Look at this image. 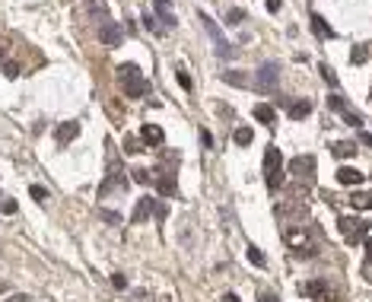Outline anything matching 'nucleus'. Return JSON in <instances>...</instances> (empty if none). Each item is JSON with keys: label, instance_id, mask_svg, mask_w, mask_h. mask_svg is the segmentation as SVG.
<instances>
[{"label": "nucleus", "instance_id": "f257e3e1", "mask_svg": "<svg viewBox=\"0 0 372 302\" xmlns=\"http://www.w3.org/2000/svg\"><path fill=\"white\" fill-rule=\"evenodd\" d=\"M280 162H283V156H280L277 147H267V150H264V175H267V188H270V191H277V188L283 185Z\"/></svg>", "mask_w": 372, "mask_h": 302}, {"label": "nucleus", "instance_id": "f03ea898", "mask_svg": "<svg viewBox=\"0 0 372 302\" xmlns=\"http://www.w3.org/2000/svg\"><path fill=\"white\" fill-rule=\"evenodd\" d=\"M197 16H200V26L207 29V35H210V42H213V51H217V57H232V54H235V48L223 39L220 26H217V22H213L207 13H197Z\"/></svg>", "mask_w": 372, "mask_h": 302}, {"label": "nucleus", "instance_id": "7ed1b4c3", "mask_svg": "<svg viewBox=\"0 0 372 302\" xmlns=\"http://www.w3.org/2000/svg\"><path fill=\"white\" fill-rule=\"evenodd\" d=\"M277 80H280V64L267 60V64H261V67H258V74H255V80H251V86H255L258 92H274Z\"/></svg>", "mask_w": 372, "mask_h": 302}, {"label": "nucleus", "instance_id": "20e7f679", "mask_svg": "<svg viewBox=\"0 0 372 302\" xmlns=\"http://www.w3.org/2000/svg\"><path fill=\"white\" fill-rule=\"evenodd\" d=\"M337 226H341V232H344V239L350 242V245H356V242H363L369 236V223L356 220V216H341Z\"/></svg>", "mask_w": 372, "mask_h": 302}, {"label": "nucleus", "instance_id": "39448f33", "mask_svg": "<svg viewBox=\"0 0 372 302\" xmlns=\"http://www.w3.org/2000/svg\"><path fill=\"white\" fill-rule=\"evenodd\" d=\"M99 42H102L105 48H118V45L124 42V32H121V26H118V22H112V19L99 22Z\"/></svg>", "mask_w": 372, "mask_h": 302}, {"label": "nucleus", "instance_id": "423d86ee", "mask_svg": "<svg viewBox=\"0 0 372 302\" xmlns=\"http://www.w3.org/2000/svg\"><path fill=\"white\" fill-rule=\"evenodd\" d=\"M159 207H162V204L159 200H156V197H140L137 200V207H134V216H130V220H134V223H143V220H150V216H156V213H159Z\"/></svg>", "mask_w": 372, "mask_h": 302}, {"label": "nucleus", "instance_id": "0eeeda50", "mask_svg": "<svg viewBox=\"0 0 372 302\" xmlns=\"http://www.w3.org/2000/svg\"><path fill=\"white\" fill-rule=\"evenodd\" d=\"M299 293H302V296H312V302H331V293H328L325 280H309V283L299 286Z\"/></svg>", "mask_w": 372, "mask_h": 302}, {"label": "nucleus", "instance_id": "6e6552de", "mask_svg": "<svg viewBox=\"0 0 372 302\" xmlns=\"http://www.w3.org/2000/svg\"><path fill=\"white\" fill-rule=\"evenodd\" d=\"M290 172L299 178H309L315 172V156H296V159H290Z\"/></svg>", "mask_w": 372, "mask_h": 302}, {"label": "nucleus", "instance_id": "1a4fd4ad", "mask_svg": "<svg viewBox=\"0 0 372 302\" xmlns=\"http://www.w3.org/2000/svg\"><path fill=\"white\" fill-rule=\"evenodd\" d=\"M337 181L344 188H356V185H363V181H366V175L359 172V169H353V165H344V169H337Z\"/></svg>", "mask_w": 372, "mask_h": 302}, {"label": "nucleus", "instance_id": "9d476101", "mask_svg": "<svg viewBox=\"0 0 372 302\" xmlns=\"http://www.w3.org/2000/svg\"><path fill=\"white\" fill-rule=\"evenodd\" d=\"M121 86H124V92L130 95V99H143V95H147V80L143 77H124Z\"/></svg>", "mask_w": 372, "mask_h": 302}, {"label": "nucleus", "instance_id": "9b49d317", "mask_svg": "<svg viewBox=\"0 0 372 302\" xmlns=\"http://www.w3.org/2000/svg\"><path fill=\"white\" fill-rule=\"evenodd\" d=\"M140 140H143V143H150V147H162L165 134H162V127H159V124H143V127H140Z\"/></svg>", "mask_w": 372, "mask_h": 302}, {"label": "nucleus", "instance_id": "f8f14e48", "mask_svg": "<svg viewBox=\"0 0 372 302\" xmlns=\"http://www.w3.org/2000/svg\"><path fill=\"white\" fill-rule=\"evenodd\" d=\"M80 134V124L77 121H64V124H57V130H54V137H57V143H61V147H67L70 140H74Z\"/></svg>", "mask_w": 372, "mask_h": 302}, {"label": "nucleus", "instance_id": "ddd939ff", "mask_svg": "<svg viewBox=\"0 0 372 302\" xmlns=\"http://www.w3.org/2000/svg\"><path fill=\"white\" fill-rule=\"evenodd\" d=\"M153 7H156V16H159L162 29H175V13L169 10V0H153Z\"/></svg>", "mask_w": 372, "mask_h": 302}, {"label": "nucleus", "instance_id": "4468645a", "mask_svg": "<svg viewBox=\"0 0 372 302\" xmlns=\"http://www.w3.org/2000/svg\"><path fill=\"white\" fill-rule=\"evenodd\" d=\"M309 22H312V32H315L318 39H334V29L328 26V19H325V16L312 13V19H309Z\"/></svg>", "mask_w": 372, "mask_h": 302}, {"label": "nucleus", "instance_id": "2eb2a0df", "mask_svg": "<svg viewBox=\"0 0 372 302\" xmlns=\"http://www.w3.org/2000/svg\"><path fill=\"white\" fill-rule=\"evenodd\" d=\"M156 191H159L162 197H175V194H178L175 178H172V175H159V178H156Z\"/></svg>", "mask_w": 372, "mask_h": 302}, {"label": "nucleus", "instance_id": "dca6fc26", "mask_svg": "<svg viewBox=\"0 0 372 302\" xmlns=\"http://www.w3.org/2000/svg\"><path fill=\"white\" fill-rule=\"evenodd\" d=\"M251 115H255L261 124H274V121H277V115H274V108H270L267 102H258L255 108H251Z\"/></svg>", "mask_w": 372, "mask_h": 302}, {"label": "nucleus", "instance_id": "f3484780", "mask_svg": "<svg viewBox=\"0 0 372 302\" xmlns=\"http://www.w3.org/2000/svg\"><path fill=\"white\" fill-rule=\"evenodd\" d=\"M331 153L337 156V159H350V156L356 153V143H350V140H337V143L331 147Z\"/></svg>", "mask_w": 372, "mask_h": 302}, {"label": "nucleus", "instance_id": "a211bd4d", "mask_svg": "<svg viewBox=\"0 0 372 302\" xmlns=\"http://www.w3.org/2000/svg\"><path fill=\"white\" fill-rule=\"evenodd\" d=\"M309 115H312V102L302 99V102H293V105H290V118H293V121H302V118H309Z\"/></svg>", "mask_w": 372, "mask_h": 302}, {"label": "nucleus", "instance_id": "6ab92c4d", "mask_svg": "<svg viewBox=\"0 0 372 302\" xmlns=\"http://www.w3.org/2000/svg\"><path fill=\"white\" fill-rule=\"evenodd\" d=\"M350 204L356 210H372V194H366V191H356V194L350 197Z\"/></svg>", "mask_w": 372, "mask_h": 302}, {"label": "nucleus", "instance_id": "aec40b11", "mask_svg": "<svg viewBox=\"0 0 372 302\" xmlns=\"http://www.w3.org/2000/svg\"><path fill=\"white\" fill-rule=\"evenodd\" d=\"M245 258L255 264V267H267V258L261 255V248H255V245H248V251H245Z\"/></svg>", "mask_w": 372, "mask_h": 302}, {"label": "nucleus", "instance_id": "412c9836", "mask_svg": "<svg viewBox=\"0 0 372 302\" xmlns=\"http://www.w3.org/2000/svg\"><path fill=\"white\" fill-rule=\"evenodd\" d=\"M223 80L232 83V86H248V77H242V70H226Z\"/></svg>", "mask_w": 372, "mask_h": 302}, {"label": "nucleus", "instance_id": "4be33fe9", "mask_svg": "<svg viewBox=\"0 0 372 302\" xmlns=\"http://www.w3.org/2000/svg\"><path fill=\"white\" fill-rule=\"evenodd\" d=\"M232 140L239 143V147H248V143H251V127H235Z\"/></svg>", "mask_w": 372, "mask_h": 302}, {"label": "nucleus", "instance_id": "5701e85b", "mask_svg": "<svg viewBox=\"0 0 372 302\" xmlns=\"http://www.w3.org/2000/svg\"><path fill=\"white\" fill-rule=\"evenodd\" d=\"M318 74H321V80H325L328 86H334V89H337V74H334V70H331L328 64H321V67H318Z\"/></svg>", "mask_w": 372, "mask_h": 302}, {"label": "nucleus", "instance_id": "b1692460", "mask_svg": "<svg viewBox=\"0 0 372 302\" xmlns=\"http://www.w3.org/2000/svg\"><path fill=\"white\" fill-rule=\"evenodd\" d=\"M245 19V10H239V7H232V10H226V22L229 26H239V22Z\"/></svg>", "mask_w": 372, "mask_h": 302}, {"label": "nucleus", "instance_id": "393cba45", "mask_svg": "<svg viewBox=\"0 0 372 302\" xmlns=\"http://www.w3.org/2000/svg\"><path fill=\"white\" fill-rule=\"evenodd\" d=\"M344 121H347V124H350V127H363V115H356V112H350V108H344Z\"/></svg>", "mask_w": 372, "mask_h": 302}, {"label": "nucleus", "instance_id": "a878e982", "mask_svg": "<svg viewBox=\"0 0 372 302\" xmlns=\"http://www.w3.org/2000/svg\"><path fill=\"white\" fill-rule=\"evenodd\" d=\"M366 60H369L366 48H353V51H350V64H366Z\"/></svg>", "mask_w": 372, "mask_h": 302}, {"label": "nucleus", "instance_id": "bb28decb", "mask_svg": "<svg viewBox=\"0 0 372 302\" xmlns=\"http://www.w3.org/2000/svg\"><path fill=\"white\" fill-rule=\"evenodd\" d=\"M118 77H140V67L137 64H121V67H118Z\"/></svg>", "mask_w": 372, "mask_h": 302}, {"label": "nucleus", "instance_id": "cd10ccee", "mask_svg": "<svg viewBox=\"0 0 372 302\" xmlns=\"http://www.w3.org/2000/svg\"><path fill=\"white\" fill-rule=\"evenodd\" d=\"M175 77H178V83H182V89H188V92H191V86H194V83H191V77L185 74V70H175Z\"/></svg>", "mask_w": 372, "mask_h": 302}, {"label": "nucleus", "instance_id": "c85d7f7f", "mask_svg": "<svg viewBox=\"0 0 372 302\" xmlns=\"http://www.w3.org/2000/svg\"><path fill=\"white\" fill-rule=\"evenodd\" d=\"M143 26H147L150 32H162L159 26H156V16H153V13H143Z\"/></svg>", "mask_w": 372, "mask_h": 302}, {"label": "nucleus", "instance_id": "c756f323", "mask_svg": "<svg viewBox=\"0 0 372 302\" xmlns=\"http://www.w3.org/2000/svg\"><path fill=\"white\" fill-rule=\"evenodd\" d=\"M112 286L115 289H127V277L124 274H112Z\"/></svg>", "mask_w": 372, "mask_h": 302}, {"label": "nucleus", "instance_id": "7c9ffc66", "mask_svg": "<svg viewBox=\"0 0 372 302\" xmlns=\"http://www.w3.org/2000/svg\"><path fill=\"white\" fill-rule=\"evenodd\" d=\"M328 105L334 108V112H344V108H347V105H344V99H341V95H328Z\"/></svg>", "mask_w": 372, "mask_h": 302}, {"label": "nucleus", "instance_id": "2f4dec72", "mask_svg": "<svg viewBox=\"0 0 372 302\" xmlns=\"http://www.w3.org/2000/svg\"><path fill=\"white\" fill-rule=\"evenodd\" d=\"M134 181H137V185H150V172H147V169H137V172H134Z\"/></svg>", "mask_w": 372, "mask_h": 302}, {"label": "nucleus", "instance_id": "473e14b6", "mask_svg": "<svg viewBox=\"0 0 372 302\" xmlns=\"http://www.w3.org/2000/svg\"><path fill=\"white\" fill-rule=\"evenodd\" d=\"M29 194H32L35 200H45V197H48V191H45L42 185H32V188H29Z\"/></svg>", "mask_w": 372, "mask_h": 302}, {"label": "nucleus", "instance_id": "72a5a7b5", "mask_svg": "<svg viewBox=\"0 0 372 302\" xmlns=\"http://www.w3.org/2000/svg\"><path fill=\"white\" fill-rule=\"evenodd\" d=\"M0 210H4L7 216H13L16 213V200H4V204H0Z\"/></svg>", "mask_w": 372, "mask_h": 302}, {"label": "nucleus", "instance_id": "f704fd0d", "mask_svg": "<svg viewBox=\"0 0 372 302\" xmlns=\"http://www.w3.org/2000/svg\"><path fill=\"white\" fill-rule=\"evenodd\" d=\"M99 216H102V220H109V223H121V216L112 213V210H99Z\"/></svg>", "mask_w": 372, "mask_h": 302}, {"label": "nucleus", "instance_id": "c9c22d12", "mask_svg": "<svg viewBox=\"0 0 372 302\" xmlns=\"http://www.w3.org/2000/svg\"><path fill=\"white\" fill-rule=\"evenodd\" d=\"M4 74H7L10 80H16V77H19V67H16V64H4Z\"/></svg>", "mask_w": 372, "mask_h": 302}, {"label": "nucleus", "instance_id": "e433bc0d", "mask_svg": "<svg viewBox=\"0 0 372 302\" xmlns=\"http://www.w3.org/2000/svg\"><path fill=\"white\" fill-rule=\"evenodd\" d=\"M124 147H127V153H143L137 140H124Z\"/></svg>", "mask_w": 372, "mask_h": 302}, {"label": "nucleus", "instance_id": "4c0bfd02", "mask_svg": "<svg viewBox=\"0 0 372 302\" xmlns=\"http://www.w3.org/2000/svg\"><path fill=\"white\" fill-rule=\"evenodd\" d=\"M280 7H283V0H267V10H270V13H277Z\"/></svg>", "mask_w": 372, "mask_h": 302}, {"label": "nucleus", "instance_id": "58836bf2", "mask_svg": "<svg viewBox=\"0 0 372 302\" xmlns=\"http://www.w3.org/2000/svg\"><path fill=\"white\" fill-rule=\"evenodd\" d=\"M359 143H363V147H372V134H359Z\"/></svg>", "mask_w": 372, "mask_h": 302}, {"label": "nucleus", "instance_id": "ea45409f", "mask_svg": "<svg viewBox=\"0 0 372 302\" xmlns=\"http://www.w3.org/2000/svg\"><path fill=\"white\" fill-rule=\"evenodd\" d=\"M261 302H280V299L274 296V293H261Z\"/></svg>", "mask_w": 372, "mask_h": 302}, {"label": "nucleus", "instance_id": "a19ab883", "mask_svg": "<svg viewBox=\"0 0 372 302\" xmlns=\"http://www.w3.org/2000/svg\"><path fill=\"white\" fill-rule=\"evenodd\" d=\"M366 258L372 261V236H366Z\"/></svg>", "mask_w": 372, "mask_h": 302}, {"label": "nucleus", "instance_id": "79ce46f5", "mask_svg": "<svg viewBox=\"0 0 372 302\" xmlns=\"http://www.w3.org/2000/svg\"><path fill=\"white\" fill-rule=\"evenodd\" d=\"M223 302H239V296H235V293H226V296H223Z\"/></svg>", "mask_w": 372, "mask_h": 302}, {"label": "nucleus", "instance_id": "37998d69", "mask_svg": "<svg viewBox=\"0 0 372 302\" xmlns=\"http://www.w3.org/2000/svg\"><path fill=\"white\" fill-rule=\"evenodd\" d=\"M7 302H29V299H26V296H10Z\"/></svg>", "mask_w": 372, "mask_h": 302}, {"label": "nucleus", "instance_id": "c03bdc74", "mask_svg": "<svg viewBox=\"0 0 372 302\" xmlns=\"http://www.w3.org/2000/svg\"><path fill=\"white\" fill-rule=\"evenodd\" d=\"M0 60H4V48H0Z\"/></svg>", "mask_w": 372, "mask_h": 302}, {"label": "nucleus", "instance_id": "a18cd8bd", "mask_svg": "<svg viewBox=\"0 0 372 302\" xmlns=\"http://www.w3.org/2000/svg\"><path fill=\"white\" fill-rule=\"evenodd\" d=\"M86 4H92V0H86Z\"/></svg>", "mask_w": 372, "mask_h": 302}]
</instances>
